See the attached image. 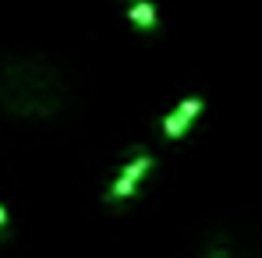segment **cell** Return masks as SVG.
<instances>
[{
  "mask_svg": "<svg viewBox=\"0 0 262 258\" xmlns=\"http://www.w3.org/2000/svg\"><path fill=\"white\" fill-rule=\"evenodd\" d=\"M4 230H7V209L0 205V233H4Z\"/></svg>",
  "mask_w": 262,
  "mask_h": 258,
  "instance_id": "obj_4",
  "label": "cell"
},
{
  "mask_svg": "<svg viewBox=\"0 0 262 258\" xmlns=\"http://www.w3.org/2000/svg\"><path fill=\"white\" fill-rule=\"evenodd\" d=\"M202 106H206V103H202L199 96H188V99H181L174 110L163 117V134H167L170 142H174V138H181L184 131L195 124V117L202 113Z\"/></svg>",
  "mask_w": 262,
  "mask_h": 258,
  "instance_id": "obj_2",
  "label": "cell"
},
{
  "mask_svg": "<svg viewBox=\"0 0 262 258\" xmlns=\"http://www.w3.org/2000/svg\"><path fill=\"white\" fill-rule=\"evenodd\" d=\"M209 258H227V255H223V251H213V255H209Z\"/></svg>",
  "mask_w": 262,
  "mask_h": 258,
  "instance_id": "obj_5",
  "label": "cell"
},
{
  "mask_svg": "<svg viewBox=\"0 0 262 258\" xmlns=\"http://www.w3.org/2000/svg\"><path fill=\"white\" fill-rule=\"evenodd\" d=\"M152 170V156L149 152H135L128 163L121 167V173H117V180L110 184V191H106V202L110 205H121V202H128L131 195H135V187L145 180V173Z\"/></svg>",
  "mask_w": 262,
  "mask_h": 258,
  "instance_id": "obj_1",
  "label": "cell"
},
{
  "mask_svg": "<svg viewBox=\"0 0 262 258\" xmlns=\"http://www.w3.org/2000/svg\"><path fill=\"white\" fill-rule=\"evenodd\" d=\"M128 18L135 29H142V32H152L156 25H160V14H156V7L149 4V0H135L128 7Z\"/></svg>",
  "mask_w": 262,
  "mask_h": 258,
  "instance_id": "obj_3",
  "label": "cell"
}]
</instances>
